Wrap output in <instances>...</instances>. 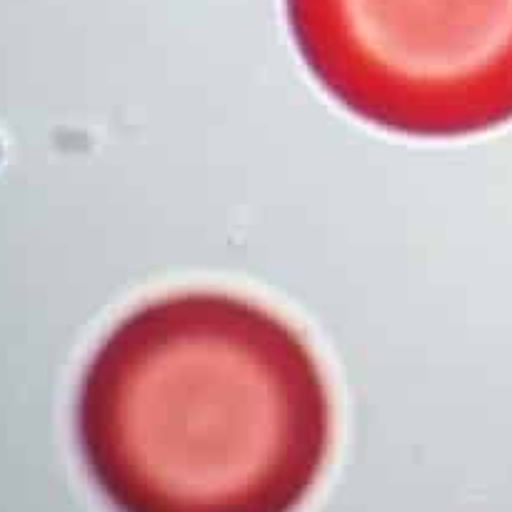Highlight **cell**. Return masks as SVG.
I'll return each instance as SVG.
<instances>
[{
  "label": "cell",
  "mask_w": 512,
  "mask_h": 512,
  "mask_svg": "<svg viewBox=\"0 0 512 512\" xmlns=\"http://www.w3.org/2000/svg\"><path fill=\"white\" fill-rule=\"evenodd\" d=\"M75 438L115 512H298L333 448V400L280 315L188 290L105 335L80 378Z\"/></svg>",
  "instance_id": "cell-1"
},
{
  "label": "cell",
  "mask_w": 512,
  "mask_h": 512,
  "mask_svg": "<svg viewBox=\"0 0 512 512\" xmlns=\"http://www.w3.org/2000/svg\"><path fill=\"white\" fill-rule=\"evenodd\" d=\"M305 65L350 113L408 138L512 120V0H285Z\"/></svg>",
  "instance_id": "cell-2"
}]
</instances>
